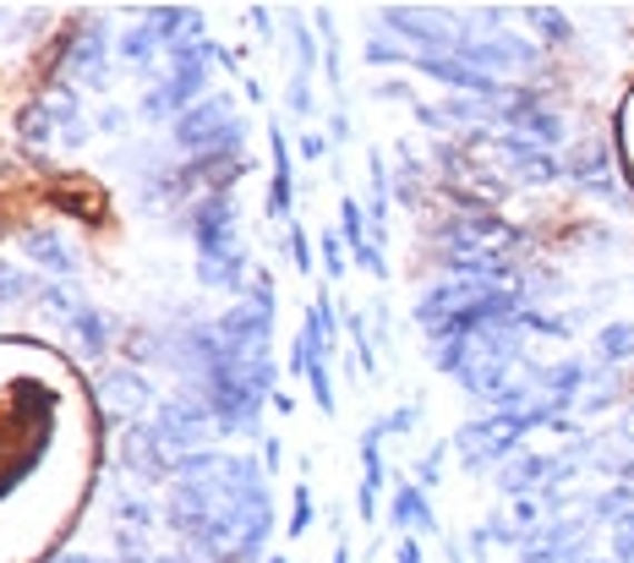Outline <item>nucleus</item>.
Returning <instances> with one entry per match:
<instances>
[{"label": "nucleus", "mask_w": 634, "mask_h": 563, "mask_svg": "<svg viewBox=\"0 0 634 563\" xmlns=\"http://www.w3.org/2000/svg\"><path fill=\"white\" fill-rule=\"evenodd\" d=\"M191 236H197L202 263L230 257V251H236V203H230L225 191H219V197H208V203L191 214Z\"/></svg>", "instance_id": "f257e3e1"}, {"label": "nucleus", "mask_w": 634, "mask_h": 563, "mask_svg": "<svg viewBox=\"0 0 634 563\" xmlns=\"http://www.w3.org/2000/svg\"><path fill=\"white\" fill-rule=\"evenodd\" d=\"M181 142H187L191 154H202V148H219L230 131H236V116H230V99H202V105H191L187 116H181Z\"/></svg>", "instance_id": "f03ea898"}, {"label": "nucleus", "mask_w": 634, "mask_h": 563, "mask_svg": "<svg viewBox=\"0 0 634 563\" xmlns=\"http://www.w3.org/2000/svg\"><path fill=\"white\" fill-rule=\"evenodd\" d=\"M383 28H394V33H405V39L427 45V50H438V45H454V39H459V33H454V22L427 17V11H388V17H383Z\"/></svg>", "instance_id": "7ed1b4c3"}, {"label": "nucleus", "mask_w": 634, "mask_h": 563, "mask_svg": "<svg viewBox=\"0 0 634 563\" xmlns=\"http://www.w3.org/2000/svg\"><path fill=\"white\" fill-rule=\"evenodd\" d=\"M514 438H519V427L504 422V416H493V422L465 427V433H459V448H465L470 460H498V454H508V443Z\"/></svg>", "instance_id": "20e7f679"}, {"label": "nucleus", "mask_w": 634, "mask_h": 563, "mask_svg": "<svg viewBox=\"0 0 634 563\" xmlns=\"http://www.w3.org/2000/svg\"><path fill=\"white\" fill-rule=\"evenodd\" d=\"M405 61H416L422 71H433V77H444V82H459V88L498 93V77H493V71H476V66H465V61H444V56H405Z\"/></svg>", "instance_id": "39448f33"}, {"label": "nucleus", "mask_w": 634, "mask_h": 563, "mask_svg": "<svg viewBox=\"0 0 634 563\" xmlns=\"http://www.w3.org/2000/svg\"><path fill=\"white\" fill-rule=\"evenodd\" d=\"M508 121H519L531 137H536V148H553V142H564V121L553 116V110H542L536 99H519L514 110H508Z\"/></svg>", "instance_id": "423d86ee"}, {"label": "nucleus", "mask_w": 634, "mask_h": 563, "mask_svg": "<svg viewBox=\"0 0 634 563\" xmlns=\"http://www.w3.org/2000/svg\"><path fill=\"white\" fill-rule=\"evenodd\" d=\"M268 214L285 219L290 214V154H285V137L274 131V187H268Z\"/></svg>", "instance_id": "0eeeda50"}, {"label": "nucleus", "mask_w": 634, "mask_h": 563, "mask_svg": "<svg viewBox=\"0 0 634 563\" xmlns=\"http://www.w3.org/2000/svg\"><path fill=\"white\" fill-rule=\"evenodd\" d=\"M394 525L399 531H433V508H427V498L416 487H399L394 493Z\"/></svg>", "instance_id": "6e6552de"}, {"label": "nucleus", "mask_w": 634, "mask_h": 563, "mask_svg": "<svg viewBox=\"0 0 634 563\" xmlns=\"http://www.w3.org/2000/svg\"><path fill=\"white\" fill-rule=\"evenodd\" d=\"M22 247L33 251L44 268H56V274H71V251H66L61 236H50V230H28V236H22Z\"/></svg>", "instance_id": "1a4fd4ad"}, {"label": "nucleus", "mask_w": 634, "mask_h": 563, "mask_svg": "<svg viewBox=\"0 0 634 563\" xmlns=\"http://www.w3.org/2000/svg\"><path fill=\"white\" fill-rule=\"evenodd\" d=\"M378 443H383V427H373V433H367V443H361V460H367V482H361V514H373V503H378V482H383Z\"/></svg>", "instance_id": "9d476101"}, {"label": "nucleus", "mask_w": 634, "mask_h": 563, "mask_svg": "<svg viewBox=\"0 0 634 563\" xmlns=\"http://www.w3.org/2000/svg\"><path fill=\"white\" fill-rule=\"evenodd\" d=\"M105 399H110V411H131V405H142V399H148V383H142V377H110V383H105Z\"/></svg>", "instance_id": "9b49d317"}, {"label": "nucleus", "mask_w": 634, "mask_h": 563, "mask_svg": "<svg viewBox=\"0 0 634 563\" xmlns=\"http://www.w3.org/2000/svg\"><path fill=\"white\" fill-rule=\"evenodd\" d=\"M596 350H602L607 362H630V356H634V328H630V323H607V328H602V339H596Z\"/></svg>", "instance_id": "f8f14e48"}, {"label": "nucleus", "mask_w": 634, "mask_h": 563, "mask_svg": "<svg viewBox=\"0 0 634 563\" xmlns=\"http://www.w3.org/2000/svg\"><path fill=\"white\" fill-rule=\"evenodd\" d=\"M339 225H345V241H350V251H367V247H373V230H361V208H356V197H345V203H339Z\"/></svg>", "instance_id": "ddd939ff"}, {"label": "nucleus", "mask_w": 634, "mask_h": 563, "mask_svg": "<svg viewBox=\"0 0 634 563\" xmlns=\"http://www.w3.org/2000/svg\"><path fill=\"white\" fill-rule=\"evenodd\" d=\"M71 323H77V334H82V345H88V350L99 356V350H105V339H110V323H105V317H99V313H77V317H71Z\"/></svg>", "instance_id": "4468645a"}, {"label": "nucleus", "mask_w": 634, "mask_h": 563, "mask_svg": "<svg viewBox=\"0 0 634 563\" xmlns=\"http://www.w3.org/2000/svg\"><path fill=\"white\" fill-rule=\"evenodd\" d=\"M613 553H618V563H634V508L613 520Z\"/></svg>", "instance_id": "2eb2a0df"}, {"label": "nucleus", "mask_w": 634, "mask_h": 563, "mask_svg": "<svg viewBox=\"0 0 634 563\" xmlns=\"http://www.w3.org/2000/svg\"><path fill=\"white\" fill-rule=\"evenodd\" d=\"M531 28L547 33V39H569V22L558 17V6H536V11H531Z\"/></svg>", "instance_id": "dca6fc26"}, {"label": "nucleus", "mask_w": 634, "mask_h": 563, "mask_svg": "<svg viewBox=\"0 0 634 563\" xmlns=\"http://www.w3.org/2000/svg\"><path fill=\"white\" fill-rule=\"evenodd\" d=\"M22 137H28V142H44V137H50V105L22 110Z\"/></svg>", "instance_id": "f3484780"}, {"label": "nucleus", "mask_w": 634, "mask_h": 563, "mask_svg": "<svg viewBox=\"0 0 634 563\" xmlns=\"http://www.w3.org/2000/svg\"><path fill=\"white\" fill-rule=\"evenodd\" d=\"M153 45H159V33H153V28H137V33H127V45H121V50H127L131 61H148V56H153Z\"/></svg>", "instance_id": "a211bd4d"}, {"label": "nucleus", "mask_w": 634, "mask_h": 563, "mask_svg": "<svg viewBox=\"0 0 634 563\" xmlns=\"http://www.w3.org/2000/svg\"><path fill=\"white\" fill-rule=\"evenodd\" d=\"M307 383H313V394H317V411H334V383H328V367H323V362H313Z\"/></svg>", "instance_id": "6ab92c4d"}, {"label": "nucleus", "mask_w": 634, "mask_h": 563, "mask_svg": "<svg viewBox=\"0 0 634 563\" xmlns=\"http://www.w3.org/2000/svg\"><path fill=\"white\" fill-rule=\"evenodd\" d=\"M307 520H313V498H307V487L296 493V520H290V531H307Z\"/></svg>", "instance_id": "aec40b11"}, {"label": "nucleus", "mask_w": 634, "mask_h": 563, "mask_svg": "<svg viewBox=\"0 0 634 563\" xmlns=\"http://www.w3.org/2000/svg\"><path fill=\"white\" fill-rule=\"evenodd\" d=\"M22 290H28V279H17V274L0 268V302H11V296H22Z\"/></svg>", "instance_id": "412c9836"}, {"label": "nucleus", "mask_w": 634, "mask_h": 563, "mask_svg": "<svg viewBox=\"0 0 634 563\" xmlns=\"http://www.w3.org/2000/svg\"><path fill=\"white\" fill-rule=\"evenodd\" d=\"M323 257H328V274H339V268H345V257H339V241H323Z\"/></svg>", "instance_id": "4be33fe9"}, {"label": "nucleus", "mask_w": 634, "mask_h": 563, "mask_svg": "<svg viewBox=\"0 0 634 563\" xmlns=\"http://www.w3.org/2000/svg\"><path fill=\"white\" fill-rule=\"evenodd\" d=\"M296 263H301V268H313V247H307V236H301V230H296Z\"/></svg>", "instance_id": "5701e85b"}, {"label": "nucleus", "mask_w": 634, "mask_h": 563, "mask_svg": "<svg viewBox=\"0 0 634 563\" xmlns=\"http://www.w3.org/2000/svg\"><path fill=\"white\" fill-rule=\"evenodd\" d=\"M399 563H422V547H416V542H410V536H405V542H399Z\"/></svg>", "instance_id": "b1692460"}, {"label": "nucleus", "mask_w": 634, "mask_h": 563, "mask_svg": "<svg viewBox=\"0 0 634 563\" xmlns=\"http://www.w3.org/2000/svg\"><path fill=\"white\" fill-rule=\"evenodd\" d=\"M334 563H350V553H345V547H339V553H334Z\"/></svg>", "instance_id": "393cba45"}]
</instances>
